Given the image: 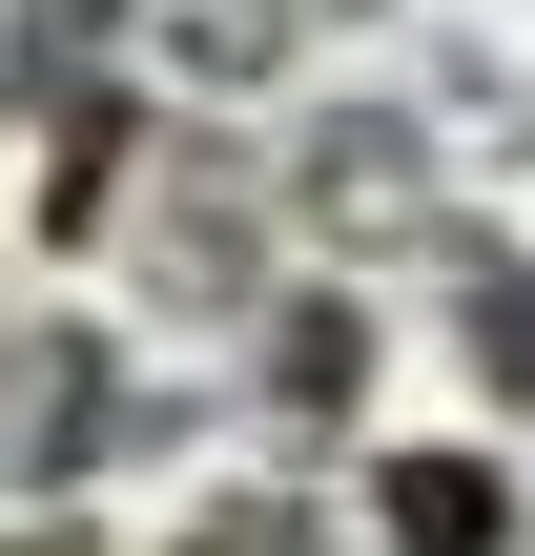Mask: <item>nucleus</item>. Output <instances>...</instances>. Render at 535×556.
<instances>
[{
    "label": "nucleus",
    "mask_w": 535,
    "mask_h": 556,
    "mask_svg": "<svg viewBox=\"0 0 535 556\" xmlns=\"http://www.w3.org/2000/svg\"><path fill=\"white\" fill-rule=\"evenodd\" d=\"M392 536H412V556H495V536H515V495H495L474 454H412V475H392Z\"/></svg>",
    "instance_id": "f257e3e1"
},
{
    "label": "nucleus",
    "mask_w": 535,
    "mask_h": 556,
    "mask_svg": "<svg viewBox=\"0 0 535 556\" xmlns=\"http://www.w3.org/2000/svg\"><path fill=\"white\" fill-rule=\"evenodd\" d=\"M268 41H289L268 0H186V62H268Z\"/></svg>",
    "instance_id": "f03ea898"
},
{
    "label": "nucleus",
    "mask_w": 535,
    "mask_h": 556,
    "mask_svg": "<svg viewBox=\"0 0 535 556\" xmlns=\"http://www.w3.org/2000/svg\"><path fill=\"white\" fill-rule=\"evenodd\" d=\"M0 556H82V536H62V516H41V536H0Z\"/></svg>",
    "instance_id": "7ed1b4c3"
}]
</instances>
